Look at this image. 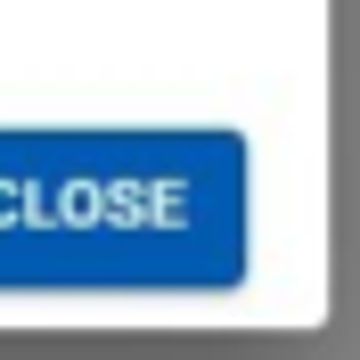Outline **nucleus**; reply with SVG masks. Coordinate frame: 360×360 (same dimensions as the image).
Instances as JSON below:
<instances>
[{"label": "nucleus", "instance_id": "nucleus-1", "mask_svg": "<svg viewBox=\"0 0 360 360\" xmlns=\"http://www.w3.org/2000/svg\"><path fill=\"white\" fill-rule=\"evenodd\" d=\"M246 270V131L0 123V295H229Z\"/></svg>", "mask_w": 360, "mask_h": 360}]
</instances>
